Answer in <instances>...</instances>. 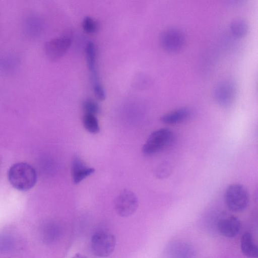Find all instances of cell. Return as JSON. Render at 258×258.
<instances>
[{
	"mask_svg": "<svg viewBox=\"0 0 258 258\" xmlns=\"http://www.w3.org/2000/svg\"><path fill=\"white\" fill-rule=\"evenodd\" d=\"M190 111L187 107H181L167 113L161 117V121L168 124H175L186 120L190 115Z\"/></svg>",
	"mask_w": 258,
	"mask_h": 258,
	"instance_id": "8fae6325",
	"label": "cell"
},
{
	"mask_svg": "<svg viewBox=\"0 0 258 258\" xmlns=\"http://www.w3.org/2000/svg\"><path fill=\"white\" fill-rule=\"evenodd\" d=\"M224 200L229 210L233 212H240L247 207L249 195L248 190L242 184L233 183L226 189Z\"/></svg>",
	"mask_w": 258,
	"mask_h": 258,
	"instance_id": "3957f363",
	"label": "cell"
},
{
	"mask_svg": "<svg viewBox=\"0 0 258 258\" xmlns=\"http://www.w3.org/2000/svg\"><path fill=\"white\" fill-rule=\"evenodd\" d=\"M83 123L84 127L90 133L97 134L100 131L98 121L95 115L85 114Z\"/></svg>",
	"mask_w": 258,
	"mask_h": 258,
	"instance_id": "5bb4252c",
	"label": "cell"
},
{
	"mask_svg": "<svg viewBox=\"0 0 258 258\" xmlns=\"http://www.w3.org/2000/svg\"><path fill=\"white\" fill-rule=\"evenodd\" d=\"M71 170L73 182L75 184L79 183L95 171L94 168L86 165L77 155H75L72 159Z\"/></svg>",
	"mask_w": 258,
	"mask_h": 258,
	"instance_id": "30bf717a",
	"label": "cell"
},
{
	"mask_svg": "<svg viewBox=\"0 0 258 258\" xmlns=\"http://www.w3.org/2000/svg\"><path fill=\"white\" fill-rule=\"evenodd\" d=\"M83 108L85 114L95 115L100 110L98 104L92 99H87L83 103Z\"/></svg>",
	"mask_w": 258,
	"mask_h": 258,
	"instance_id": "2e32d148",
	"label": "cell"
},
{
	"mask_svg": "<svg viewBox=\"0 0 258 258\" xmlns=\"http://www.w3.org/2000/svg\"><path fill=\"white\" fill-rule=\"evenodd\" d=\"M174 139L173 133L169 129L162 128L152 132L144 144L142 151L146 155H153L169 147Z\"/></svg>",
	"mask_w": 258,
	"mask_h": 258,
	"instance_id": "7a4b0ae2",
	"label": "cell"
},
{
	"mask_svg": "<svg viewBox=\"0 0 258 258\" xmlns=\"http://www.w3.org/2000/svg\"><path fill=\"white\" fill-rule=\"evenodd\" d=\"M72 42V36L65 35L46 42L44 50L46 56L52 60L62 56L70 48Z\"/></svg>",
	"mask_w": 258,
	"mask_h": 258,
	"instance_id": "52a82bcc",
	"label": "cell"
},
{
	"mask_svg": "<svg viewBox=\"0 0 258 258\" xmlns=\"http://www.w3.org/2000/svg\"><path fill=\"white\" fill-rule=\"evenodd\" d=\"M185 37L183 33L176 28L165 30L160 36V42L162 47L167 51L175 52L183 46Z\"/></svg>",
	"mask_w": 258,
	"mask_h": 258,
	"instance_id": "ba28073f",
	"label": "cell"
},
{
	"mask_svg": "<svg viewBox=\"0 0 258 258\" xmlns=\"http://www.w3.org/2000/svg\"><path fill=\"white\" fill-rule=\"evenodd\" d=\"M116 245L114 235L106 231L96 232L92 237L91 249L96 256L105 257L109 256L114 251Z\"/></svg>",
	"mask_w": 258,
	"mask_h": 258,
	"instance_id": "277c9868",
	"label": "cell"
},
{
	"mask_svg": "<svg viewBox=\"0 0 258 258\" xmlns=\"http://www.w3.org/2000/svg\"><path fill=\"white\" fill-rule=\"evenodd\" d=\"M83 30L88 33H94L96 32L98 28L97 22L89 17H86L82 23Z\"/></svg>",
	"mask_w": 258,
	"mask_h": 258,
	"instance_id": "e0dca14e",
	"label": "cell"
},
{
	"mask_svg": "<svg viewBox=\"0 0 258 258\" xmlns=\"http://www.w3.org/2000/svg\"><path fill=\"white\" fill-rule=\"evenodd\" d=\"M248 25L243 20L237 19L230 24V29L232 34L237 37L244 36L248 31Z\"/></svg>",
	"mask_w": 258,
	"mask_h": 258,
	"instance_id": "4fadbf2b",
	"label": "cell"
},
{
	"mask_svg": "<svg viewBox=\"0 0 258 258\" xmlns=\"http://www.w3.org/2000/svg\"><path fill=\"white\" fill-rule=\"evenodd\" d=\"M41 29V24L40 21L34 18L28 20L26 24L27 33L32 36L38 35Z\"/></svg>",
	"mask_w": 258,
	"mask_h": 258,
	"instance_id": "9a60e30c",
	"label": "cell"
},
{
	"mask_svg": "<svg viewBox=\"0 0 258 258\" xmlns=\"http://www.w3.org/2000/svg\"><path fill=\"white\" fill-rule=\"evenodd\" d=\"M8 177L10 184L21 191L32 188L37 179L35 169L25 162H18L12 165L8 171Z\"/></svg>",
	"mask_w": 258,
	"mask_h": 258,
	"instance_id": "6da1fadb",
	"label": "cell"
},
{
	"mask_svg": "<svg viewBox=\"0 0 258 258\" xmlns=\"http://www.w3.org/2000/svg\"><path fill=\"white\" fill-rule=\"evenodd\" d=\"M139 205L136 195L132 191L125 189L116 198L114 206L116 213L121 217L131 216L137 211Z\"/></svg>",
	"mask_w": 258,
	"mask_h": 258,
	"instance_id": "5b68a950",
	"label": "cell"
},
{
	"mask_svg": "<svg viewBox=\"0 0 258 258\" xmlns=\"http://www.w3.org/2000/svg\"><path fill=\"white\" fill-rule=\"evenodd\" d=\"M240 246L242 253L246 256L252 258L257 257L258 248L249 232L243 233L241 238Z\"/></svg>",
	"mask_w": 258,
	"mask_h": 258,
	"instance_id": "7c38bea8",
	"label": "cell"
},
{
	"mask_svg": "<svg viewBox=\"0 0 258 258\" xmlns=\"http://www.w3.org/2000/svg\"><path fill=\"white\" fill-rule=\"evenodd\" d=\"M241 227L239 219L234 216H230L220 219L217 223L219 232L223 236L233 237L240 231Z\"/></svg>",
	"mask_w": 258,
	"mask_h": 258,
	"instance_id": "9c48e42d",
	"label": "cell"
},
{
	"mask_svg": "<svg viewBox=\"0 0 258 258\" xmlns=\"http://www.w3.org/2000/svg\"><path fill=\"white\" fill-rule=\"evenodd\" d=\"M236 92V86L233 81L224 79L216 85L214 95L215 100L220 105L228 107L233 103Z\"/></svg>",
	"mask_w": 258,
	"mask_h": 258,
	"instance_id": "8992f818",
	"label": "cell"
},
{
	"mask_svg": "<svg viewBox=\"0 0 258 258\" xmlns=\"http://www.w3.org/2000/svg\"><path fill=\"white\" fill-rule=\"evenodd\" d=\"M72 258H87L86 256L80 253H75Z\"/></svg>",
	"mask_w": 258,
	"mask_h": 258,
	"instance_id": "ac0fdd59",
	"label": "cell"
}]
</instances>
